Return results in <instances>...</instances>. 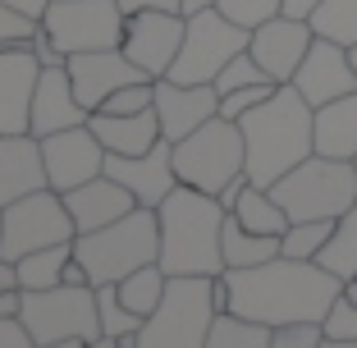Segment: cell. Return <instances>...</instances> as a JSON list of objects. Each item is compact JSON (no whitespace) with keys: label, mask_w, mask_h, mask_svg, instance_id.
<instances>
[{"label":"cell","mask_w":357,"mask_h":348,"mask_svg":"<svg viewBox=\"0 0 357 348\" xmlns=\"http://www.w3.org/2000/svg\"><path fill=\"white\" fill-rule=\"evenodd\" d=\"M225 285H229V312L261 321L271 330L289 321H326L344 294V280L335 271L284 252L248 271H225Z\"/></svg>","instance_id":"1"},{"label":"cell","mask_w":357,"mask_h":348,"mask_svg":"<svg viewBox=\"0 0 357 348\" xmlns=\"http://www.w3.org/2000/svg\"><path fill=\"white\" fill-rule=\"evenodd\" d=\"M243 147H248V179L257 188L280 183L294 165L316 151V110L303 101L294 83H280L271 101L238 119Z\"/></svg>","instance_id":"2"},{"label":"cell","mask_w":357,"mask_h":348,"mask_svg":"<svg viewBox=\"0 0 357 348\" xmlns=\"http://www.w3.org/2000/svg\"><path fill=\"white\" fill-rule=\"evenodd\" d=\"M160 215V271L165 275H225V202L178 183L156 206Z\"/></svg>","instance_id":"3"},{"label":"cell","mask_w":357,"mask_h":348,"mask_svg":"<svg viewBox=\"0 0 357 348\" xmlns=\"http://www.w3.org/2000/svg\"><path fill=\"white\" fill-rule=\"evenodd\" d=\"M74 257L83 262L92 285H119L124 275L160 262V215L151 206H133L124 220L92 229V234H78Z\"/></svg>","instance_id":"4"},{"label":"cell","mask_w":357,"mask_h":348,"mask_svg":"<svg viewBox=\"0 0 357 348\" xmlns=\"http://www.w3.org/2000/svg\"><path fill=\"white\" fill-rule=\"evenodd\" d=\"M271 197L289 211V220H339L357 202V165L312 151L280 183H271Z\"/></svg>","instance_id":"5"},{"label":"cell","mask_w":357,"mask_h":348,"mask_svg":"<svg viewBox=\"0 0 357 348\" xmlns=\"http://www.w3.org/2000/svg\"><path fill=\"white\" fill-rule=\"evenodd\" d=\"M215 312H220L215 280H206V275H169L160 307L137 330V348H206Z\"/></svg>","instance_id":"6"},{"label":"cell","mask_w":357,"mask_h":348,"mask_svg":"<svg viewBox=\"0 0 357 348\" xmlns=\"http://www.w3.org/2000/svg\"><path fill=\"white\" fill-rule=\"evenodd\" d=\"M174 174H178V183L220 197L234 179L248 174L243 128L234 124V119L215 115V119H206L202 128H192L188 137H178V142H174Z\"/></svg>","instance_id":"7"},{"label":"cell","mask_w":357,"mask_h":348,"mask_svg":"<svg viewBox=\"0 0 357 348\" xmlns=\"http://www.w3.org/2000/svg\"><path fill=\"white\" fill-rule=\"evenodd\" d=\"M23 326L37 344H60V339H87L101 335L96 317V285H55V289H23L19 307Z\"/></svg>","instance_id":"8"},{"label":"cell","mask_w":357,"mask_h":348,"mask_svg":"<svg viewBox=\"0 0 357 348\" xmlns=\"http://www.w3.org/2000/svg\"><path fill=\"white\" fill-rule=\"evenodd\" d=\"M5 211V234H0V257L5 262H19L28 252H42V248H55V243H74V215L64 206V192L42 188L28 192V197L0 206Z\"/></svg>","instance_id":"9"},{"label":"cell","mask_w":357,"mask_h":348,"mask_svg":"<svg viewBox=\"0 0 357 348\" xmlns=\"http://www.w3.org/2000/svg\"><path fill=\"white\" fill-rule=\"evenodd\" d=\"M128 14L119 0H51L42 14V32L64 55L78 51H115L124 42Z\"/></svg>","instance_id":"10"},{"label":"cell","mask_w":357,"mask_h":348,"mask_svg":"<svg viewBox=\"0 0 357 348\" xmlns=\"http://www.w3.org/2000/svg\"><path fill=\"white\" fill-rule=\"evenodd\" d=\"M248 42H252V32L229 23L220 10L192 14L188 32H183V46H178L165 78H174V83H215L225 64L238 51H248Z\"/></svg>","instance_id":"11"},{"label":"cell","mask_w":357,"mask_h":348,"mask_svg":"<svg viewBox=\"0 0 357 348\" xmlns=\"http://www.w3.org/2000/svg\"><path fill=\"white\" fill-rule=\"evenodd\" d=\"M183 32H188V19L174 10H137L128 14L124 23V42L119 51L142 69L147 78H165L169 64H174L178 46H183Z\"/></svg>","instance_id":"12"},{"label":"cell","mask_w":357,"mask_h":348,"mask_svg":"<svg viewBox=\"0 0 357 348\" xmlns=\"http://www.w3.org/2000/svg\"><path fill=\"white\" fill-rule=\"evenodd\" d=\"M42 160H46V183L55 192H69L78 183L105 174V147L92 133V124L60 128V133L42 137Z\"/></svg>","instance_id":"13"},{"label":"cell","mask_w":357,"mask_h":348,"mask_svg":"<svg viewBox=\"0 0 357 348\" xmlns=\"http://www.w3.org/2000/svg\"><path fill=\"white\" fill-rule=\"evenodd\" d=\"M312 42H316V32H312V23H307V19L275 14V19H266L261 28H252L248 51H252V60L266 69V78H271V83H294L298 64L307 60Z\"/></svg>","instance_id":"14"},{"label":"cell","mask_w":357,"mask_h":348,"mask_svg":"<svg viewBox=\"0 0 357 348\" xmlns=\"http://www.w3.org/2000/svg\"><path fill=\"white\" fill-rule=\"evenodd\" d=\"M294 87L303 92L307 106H330V101H339V96L357 92V69L353 60H348V46L330 42V37H316L312 51H307V60L298 64L294 74Z\"/></svg>","instance_id":"15"},{"label":"cell","mask_w":357,"mask_h":348,"mask_svg":"<svg viewBox=\"0 0 357 348\" xmlns=\"http://www.w3.org/2000/svg\"><path fill=\"white\" fill-rule=\"evenodd\" d=\"M37 78H42V60L32 42L0 46V133H28Z\"/></svg>","instance_id":"16"},{"label":"cell","mask_w":357,"mask_h":348,"mask_svg":"<svg viewBox=\"0 0 357 348\" xmlns=\"http://www.w3.org/2000/svg\"><path fill=\"white\" fill-rule=\"evenodd\" d=\"M105 174L124 183V188L137 197V206H151V211H156L160 202L178 188L174 142H165V137H160L156 147L142 151V156H105Z\"/></svg>","instance_id":"17"},{"label":"cell","mask_w":357,"mask_h":348,"mask_svg":"<svg viewBox=\"0 0 357 348\" xmlns=\"http://www.w3.org/2000/svg\"><path fill=\"white\" fill-rule=\"evenodd\" d=\"M215 115H220V92H215V83L156 78V119H160V137H165V142L188 137L192 128H202Z\"/></svg>","instance_id":"18"},{"label":"cell","mask_w":357,"mask_h":348,"mask_svg":"<svg viewBox=\"0 0 357 348\" xmlns=\"http://www.w3.org/2000/svg\"><path fill=\"white\" fill-rule=\"evenodd\" d=\"M64 69H69L74 92H78V101H83L87 110H101L124 83H142V78H147L119 46L115 51H78V55H69Z\"/></svg>","instance_id":"19"},{"label":"cell","mask_w":357,"mask_h":348,"mask_svg":"<svg viewBox=\"0 0 357 348\" xmlns=\"http://www.w3.org/2000/svg\"><path fill=\"white\" fill-rule=\"evenodd\" d=\"M87 115H92V110L78 101L69 69H42V78H37V92H32L28 133H32V137H51V133H60V128L87 124Z\"/></svg>","instance_id":"20"},{"label":"cell","mask_w":357,"mask_h":348,"mask_svg":"<svg viewBox=\"0 0 357 348\" xmlns=\"http://www.w3.org/2000/svg\"><path fill=\"white\" fill-rule=\"evenodd\" d=\"M64 206H69V215H74L78 234H92V229H105V225L124 220V215L137 206V197L119 179L96 174V179H87V183H78V188L64 192Z\"/></svg>","instance_id":"21"},{"label":"cell","mask_w":357,"mask_h":348,"mask_svg":"<svg viewBox=\"0 0 357 348\" xmlns=\"http://www.w3.org/2000/svg\"><path fill=\"white\" fill-rule=\"evenodd\" d=\"M51 188L42 160V137L32 133H0V206Z\"/></svg>","instance_id":"22"},{"label":"cell","mask_w":357,"mask_h":348,"mask_svg":"<svg viewBox=\"0 0 357 348\" xmlns=\"http://www.w3.org/2000/svg\"><path fill=\"white\" fill-rule=\"evenodd\" d=\"M92 133L101 137L105 156H142L160 142V119H156V106L142 110V115H105V110H92L87 115Z\"/></svg>","instance_id":"23"},{"label":"cell","mask_w":357,"mask_h":348,"mask_svg":"<svg viewBox=\"0 0 357 348\" xmlns=\"http://www.w3.org/2000/svg\"><path fill=\"white\" fill-rule=\"evenodd\" d=\"M316 151L335 160H357V92L316 106Z\"/></svg>","instance_id":"24"},{"label":"cell","mask_w":357,"mask_h":348,"mask_svg":"<svg viewBox=\"0 0 357 348\" xmlns=\"http://www.w3.org/2000/svg\"><path fill=\"white\" fill-rule=\"evenodd\" d=\"M229 215L243 225V229H252V234H275L280 239L284 229H289V211H284L280 202L271 197V188H257L252 179L243 183V192H238V202L229 206Z\"/></svg>","instance_id":"25"},{"label":"cell","mask_w":357,"mask_h":348,"mask_svg":"<svg viewBox=\"0 0 357 348\" xmlns=\"http://www.w3.org/2000/svg\"><path fill=\"white\" fill-rule=\"evenodd\" d=\"M225 271H248V266H261L271 262V257H280V239L275 234H252V229H243L234 215H225Z\"/></svg>","instance_id":"26"},{"label":"cell","mask_w":357,"mask_h":348,"mask_svg":"<svg viewBox=\"0 0 357 348\" xmlns=\"http://www.w3.org/2000/svg\"><path fill=\"white\" fill-rule=\"evenodd\" d=\"M69 257H74V243H55V248L19 257V262H14L19 289H55V285H64V266H69Z\"/></svg>","instance_id":"27"},{"label":"cell","mask_w":357,"mask_h":348,"mask_svg":"<svg viewBox=\"0 0 357 348\" xmlns=\"http://www.w3.org/2000/svg\"><path fill=\"white\" fill-rule=\"evenodd\" d=\"M119 303L128 307V312H137V317L147 321L151 312L160 307V298H165V289H169V275L160 271V262H151V266H142V271H133V275H124L119 280Z\"/></svg>","instance_id":"28"},{"label":"cell","mask_w":357,"mask_h":348,"mask_svg":"<svg viewBox=\"0 0 357 348\" xmlns=\"http://www.w3.org/2000/svg\"><path fill=\"white\" fill-rule=\"evenodd\" d=\"M316 262L326 266V271H335L339 280H353L357 275V202L335 220V234H330V243L321 248Z\"/></svg>","instance_id":"29"},{"label":"cell","mask_w":357,"mask_h":348,"mask_svg":"<svg viewBox=\"0 0 357 348\" xmlns=\"http://www.w3.org/2000/svg\"><path fill=\"white\" fill-rule=\"evenodd\" d=\"M206 348H271V326L248 321V317H238V312H215Z\"/></svg>","instance_id":"30"},{"label":"cell","mask_w":357,"mask_h":348,"mask_svg":"<svg viewBox=\"0 0 357 348\" xmlns=\"http://www.w3.org/2000/svg\"><path fill=\"white\" fill-rule=\"evenodd\" d=\"M307 23H312L316 37H330L339 46H357V0H321V10Z\"/></svg>","instance_id":"31"},{"label":"cell","mask_w":357,"mask_h":348,"mask_svg":"<svg viewBox=\"0 0 357 348\" xmlns=\"http://www.w3.org/2000/svg\"><path fill=\"white\" fill-rule=\"evenodd\" d=\"M330 234H335V220H294L280 234V252L298 257V262H316L321 248L330 243Z\"/></svg>","instance_id":"32"},{"label":"cell","mask_w":357,"mask_h":348,"mask_svg":"<svg viewBox=\"0 0 357 348\" xmlns=\"http://www.w3.org/2000/svg\"><path fill=\"white\" fill-rule=\"evenodd\" d=\"M96 317H101V335H110V339H124L142 330V317L119 303L115 285H96Z\"/></svg>","instance_id":"33"},{"label":"cell","mask_w":357,"mask_h":348,"mask_svg":"<svg viewBox=\"0 0 357 348\" xmlns=\"http://www.w3.org/2000/svg\"><path fill=\"white\" fill-rule=\"evenodd\" d=\"M215 10L225 14L229 23H238V28H261L266 19H275V14H284V0H215Z\"/></svg>","instance_id":"34"},{"label":"cell","mask_w":357,"mask_h":348,"mask_svg":"<svg viewBox=\"0 0 357 348\" xmlns=\"http://www.w3.org/2000/svg\"><path fill=\"white\" fill-rule=\"evenodd\" d=\"M151 106H156V78H142V83H124L101 110L105 115H142Z\"/></svg>","instance_id":"35"},{"label":"cell","mask_w":357,"mask_h":348,"mask_svg":"<svg viewBox=\"0 0 357 348\" xmlns=\"http://www.w3.org/2000/svg\"><path fill=\"white\" fill-rule=\"evenodd\" d=\"M252 83H271V78H266V69L252 60V51H238V55H234V60L220 69V78H215V92L225 96V92H234V87H252Z\"/></svg>","instance_id":"36"},{"label":"cell","mask_w":357,"mask_h":348,"mask_svg":"<svg viewBox=\"0 0 357 348\" xmlns=\"http://www.w3.org/2000/svg\"><path fill=\"white\" fill-rule=\"evenodd\" d=\"M326 344V321H289L271 330V348H321Z\"/></svg>","instance_id":"37"},{"label":"cell","mask_w":357,"mask_h":348,"mask_svg":"<svg viewBox=\"0 0 357 348\" xmlns=\"http://www.w3.org/2000/svg\"><path fill=\"white\" fill-rule=\"evenodd\" d=\"M275 87H280V83H252V87H234V92H225V96H220V115L238 124V119L248 115V110H257L261 101H271V96H275Z\"/></svg>","instance_id":"38"},{"label":"cell","mask_w":357,"mask_h":348,"mask_svg":"<svg viewBox=\"0 0 357 348\" xmlns=\"http://www.w3.org/2000/svg\"><path fill=\"white\" fill-rule=\"evenodd\" d=\"M326 339H353L357 344V303H348L344 294H339V303L326 317Z\"/></svg>","instance_id":"39"},{"label":"cell","mask_w":357,"mask_h":348,"mask_svg":"<svg viewBox=\"0 0 357 348\" xmlns=\"http://www.w3.org/2000/svg\"><path fill=\"white\" fill-rule=\"evenodd\" d=\"M32 32H37V19L10 10V5H0V46H10V42H32Z\"/></svg>","instance_id":"40"},{"label":"cell","mask_w":357,"mask_h":348,"mask_svg":"<svg viewBox=\"0 0 357 348\" xmlns=\"http://www.w3.org/2000/svg\"><path fill=\"white\" fill-rule=\"evenodd\" d=\"M0 348H37V339L23 326V317H0Z\"/></svg>","instance_id":"41"},{"label":"cell","mask_w":357,"mask_h":348,"mask_svg":"<svg viewBox=\"0 0 357 348\" xmlns=\"http://www.w3.org/2000/svg\"><path fill=\"white\" fill-rule=\"evenodd\" d=\"M124 14H137V10H174L178 14V0H119Z\"/></svg>","instance_id":"42"},{"label":"cell","mask_w":357,"mask_h":348,"mask_svg":"<svg viewBox=\"0 0 357 348\" xmlns=\"http://www.w3.org/2000/svg\"><path fill=\"white\" fill-rule=\"evenodd\" d=\"M0 5H10V10H19V14H28V19L42 23V14H46V5H51V0H0Z\"/></svg>","instance_id":"43"},{"label":"cell","mask_w":357,"mask_h":348,"mask_svg":"<svg viewBox=\"0 0 357 348\" xmlns=\"http://www.w3.org/2000/svg\"><path fill=\"white\" fill-rule=\"evenodd\" d=\"M316 10H321V0H284V14L289 19H312Z\"/></svg>","instance_id":"44"},{"label":"cell","mask_w":357,"mask_h":348,"mask_svg":"<svg viewBox=\"0 0 357 348\" xmlns=\"http://www.w3.org/2000/svg\"><path fill=\"white\" fill-rule=\"evenodd\" d=\"M206 10H215V0H178V14H183V19H192V14H206Z\"/></svg>","instance_id":"45"},{"label":"cell","mask_w":357,"mask_h":348,"mask_svg":"<svg viewBox=\"0 0 357 348\" xmlns=\"http://www.w3.org/2000/svg\"><path fill=\"white\" fill-rule=\"evenodd\" d=\"M19 285V275H14V262H5V257H0V289H14Z\"/></svg>","instance_id":"46"},{"label":"cell","mask_w":357,"mask_h":348,"mask_svg":"<svg viewBox=\"0 0 357 348\" xmlns=\"http://www.w3.org/2000/svg\"><path fill=\"white\" fill-rule=\"evenodd\" d=\"M87 348H124V344H119V339H110V335H96Z\"/></svg>","instance_id":"47"},{"label":"cell","mask_w":357,"mask_h":348,"mask_svg":"<svg viewBox=\"0 0 357 348\" xmlns=\"http://www.w3.org/2000/svg\"><path fill=\"white\" fill-rule=\"evenodd\" d=\"M37 348H87V339H60V344H37Z\"/></svg>","instance_id":"48"},{"label":"cell","mask_w":357,"mask_h":348,"mask_svg":"<svg viewBox=\"0 0 357 348\" xmlns=\"http://www.w3.org/2000/svg\"><path fill=\"white\" fill-rule=\"evenodd\" d=\"M344 298H348V303H357V275H353V280H344Z\"/></svg>","instance_id":"49"},{"label":"cell","mask_w":357,"mask_h":348,"mask_svg":"<svg viewBox=\"0 0 357 348\" xmlns=\"http://www.w3.org/2000/svg\"><path fill=\"white\" fill-rule=\"evenodd\" d=\"M321 348H357V344H353V339H326Z\"/></svg>","instance_id":"50"},{"label":"cell","mask_w":357,"mask_h":348,"mask_svg":"<svg viewBox=\"0 0 357 348\" xmlns=\"http://www.w3.org/2000/svg\"><path fill=\"white\" fill-rule=\"evenodd\" d=\"M348 60H353V69H357V46H348Z\"/></svg>","instance_id":"51"},{"label":"cell","mask_w":357,"mask_h":348,"mask_svg":"<svg viewBox=\"0 0 357 348\" xmlns=\"http://www.w3.org/2000/svg\"><path fill=\"white\" fill-rule=\"evenodd\" d=\"M0 234H5V211H0Z\"/></svg>","instance_id":"52"},{"label":"cell","mask_w":357,"mask_h":348,"mask_svg":"<svg viewBox=\"0 0 357 348\" xmlns=\"http://www.w3.org/2000/svg\"><path fill=\"white\" fill-rule=\"evenodd\" d=\"M353 165H357V160H353Z\"/></svg>","instance_id":"53"}]
</instances>
